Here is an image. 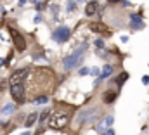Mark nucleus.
<instances>
[{
    "instance_id": "nucleus-1",
    "label": "nucleus",
    "mask_w": 149,
    "mask_h": 135,
    "mask_svg": "<svg viewBox=\"0 0 149 135\" xmlns=\"http://www.w3.org/2000/svg\"><path fill=\"white\" fill-rule=\"evenodd\" d=\"M85 49H87V43H85V45H81L78 50H74L71 56H68V57H64V59H63V66H64L66 71H70V69H73V68H76L78 64H81V63H83Z\"/></svg>"
},
{
    "instance_id": "nucleus-2",
    "label": "nucleus",
    "mask_w": 149,
    "mask_h": 135,
    "mask_svg": "<svg viewBox=\"0 0 149 135\" xmlns=\"http://www.w3.org/2000/svg\"><path fill=\"white\" fill-rule=\"evenodd\" d=\"M68 121H70V116L66 113H56L49 120V127L50 128H56V130H61V128H64L68 125Z\"/></svg>"
},
{
    "instance_id": "nucleus-3",
    "label": "nucleus",
    "mask_w": 149,
    "mask_h": 135,
    "mask_svg": "<svg viewBox=\"0 0 149 135\" xmlns=\"http://www.w3.org/2000/svg\"><path fill=\"white\" fill-rule=\"evenodd\" d=\"M10 94H12L14 101L19 102V104H23L24 99H26V90H24V85H23V83H14V85H10Z\"/></svg>"
},
{
    "instance_id": "nucleus-4",
    "label": "nucleus",
    "mask_w": 149,
    "mask_h": 135,
    "mask_svg": "<svg viewBox=\"0 0 149 135\" xmlns=\"http://www.w3.org/2000/svg\"><path fill=\"white\" fill-rule=\"evenodd\" d=\"M10 36H12V42H14V47H16V50H19V52L26 50V40H24V36L19 33L17 30L10 28Z\"/></svg>"
},
{
    "instance_id": "nucleus-5",
    "label": "nucleus",
    "mask_w": 149,
    "mask_h": 135,
    "mask_svg": "<svg viewBox=\"0 0 149 135\" xmlns=\"http://www.w3.org/2000/svg\"><path fill=\"white\" fill-rule=\"evenodd\" d=\"M97 113H99L97 107H92L90 111H81L80 116H78V123H92V121L95 120Z\"/></svg>"
},
{
    "instance_id": "nucleus-6",
    "label": "nucleus",
    "mask_w": 149,
    "mask_h": 135,
    "mask_svg": "<svg viewBox=\"0 0 149 135\" xmlns=\"http://www.w3.org/2000/svg\"><path fill=\"white\" fill-rule=\"evenodd\" d=\"M28 74H30V68H21V69L14 71L12 76H10V85H14V83H23V80H24Z\"/></svg>"
},
{
    "instance_id": "nucleus-7",
    "label": "nucleus",
    "mask_w": 149,
    "mask_h": 135,
    "mask_svg": "<svg viewBox=\"0 0 149 135\" xmlns=\"http://www.w3.org/2000/svg\"><path fill=\"white\" fill-rule=\"evenodd\" d=\"M70 35H71V31H70V28L68 26H59L56 31H54V40L56 42H66L68 38H70Z\"/></svg>"
},
{
    "instance_id": "nucleus-8",
    "label": "nucleus",
    "mask_w": 149,
    "mask_h": 135,
    "mask_svg": "<svg viewBox=\"0 0 149 135\" xmlns=\"http://www.w3.org/2000/svg\"><path fill=\"white\" fill-rule=\"evenodd\" d=\"M130 21H132V28H134V30H141V28H144V21H142L141 16H137V14H130Z\"/></svg>"
},
{
    "instance_id": "nucleus-9",
    "label": "nucleus",
    "mask_w": 149,
    "mask_h": 135,
    "mask_svg": "<svg viewBox=\"0 0 149 135\" xmlns=\"http://www.w3.org/2000/svg\"><path fill=\"white\" fill-rule=\"evenodd\" d=\"M95 12H97V3H95V0H94V2L90 0V2L87 3V7H85V14H87V16H94Z\"/></svg>"
},
{
    "instance_id": "nucleus-10",
    "label": "nucleus",
    "mask_w": 149,
    "mask_h": 135,
    "mask_svg": "<svg viewBox=\"0 0 149 135\" xmlns=\"http://www.w3.org/2000/svg\"><path fill=\"white\" fill-rule=\"evenodd\" d=\"M111 73H113V66L106 64V66H104V69H102V73L99 74V78H97V81H95V83H99L101 80H106V78H108V76H109Z\"/></svg>"
},
{
    "instance_id": "nucleus-11",
    "label": "nucleus",
    "mask_w": 149,
    "mask_h": 135,
    "mask_svg": "<svg viewBox=\"0 0 149 135\" xmlns=\"http://www.w3.org/2000/svg\"><path fill=\"white\" fill-rule=\"evenodd\" d=\"M116 95H118V92H113V90H108L106 94H104V97H102V101L106 102V104H111L114 99H116Z\"/></svg>"
},
{
    "instance_id": "nucleus-12",
    "label": "nucleus",
    "mask_w": 149,
    "mask_h": 135,
    "mask_svg": "<svg viewBox=\"0 0 149 135\" xmlns=\"http://www.w3.org/2000/svg\"><path fill=\"white\" fill-rule=\"evenodd\" d=\"M92 31H95V33H102L104 30H106V26L102 24V23H90V26H88Z\"/></svg>"
},
{
    "instance_id": "nucleus-13",
    "label": "nucleus",
    "mask_w": 149,
    "mask_h": 135,
    "mask_svg": "<svg viewBox=\"0 0 149 135\" xmlns=\"http://www.w3.org/2000/svg\"><path fill=\"white\" fill-rule=\"evenodd\" d=\"M37 118H38L37 113H31V114H28V120L24 121V125H26V127H31V125H33V123L37 121Z\"/></svg>"
},
{
    "instance_id": "nucleus-14",
    "label": "nucleus",
    "mask_w": 149,
    "mask_h": 135,
    "mask_svg": "<svg viewBox=\"0 0 149 135\" xmlns=\"http://www.w3.org/2000/svg\"><path fill=\"white\" fill-rule=\"evenodd\" d=\"M14 111V104H5L3 107H2V114L5 116V114H10Z\"/></svg>"
},
{
    "instance_id": "nucleus-15",
    "label": "nucleus",
    "mask_w": 149,
    "mask_h": 135,
    "mask_svg": "<svg viewBox=\"0 0 149 135\" xmlns=\"http://www.w3.org/2000/svg\"><path fill=\"white\" fill-rule=\"evenodd\" d=\"M47 102H49V97L47 95H40V97H37L33 101V104H47Z\"/></svg>"
},
{
    "instance_id": "nucleus-16",
    "label": "nucleus",
    "mask_w": 149,
    "mask_h": 135,
    "mask_svg": "<svg viewBox=\"0 0 149 135\" xmlns=\"http://www.w3.org/2000/svg\"><path fill=\"white\" fill-rule=\"evenodd\" d=\"M127 78H128V73H121V74L118 76V85L121 87V85H123V83L127 81Z\"/></svg>"
},
{
    "instance_id": "nucleus-17",
    "label": "nucleus",
    "mask_w": 149,
    "mask_h": 135,
    "mask_svg": "<svg viewBox=\"0 0 149 135\" xmlns=\"http://www.w3.org/2000/svg\"><path fill=\"white\" fill-rule=\"evenodd\" d=\"M47 118H49V111H43V113L40 114V123H45Z\"/></svg>"
},
{
    "instance_id": "nucleus-18",
    "label": "nucleus",
    "mask_w": 149,
    "mask_h": 135,
    "mask_svg": "<svg viewBox=\"0 0 149 135\" xmlns=\"http://www.w3.org/2000/svg\"><path fill=\"white\" fill-rule=\"evenodd\" d=\"M74 9H76V2L74 0H70L68 2V10H74Z\"/></svg>"
},
{
    "instance_id": "nucleus-19",
    "label": "nucleus",
    "mask_w": 149,
    "mask_h": 135,
    "mask_svg": "<svg viewBox=\"0 0 149 135\" xmlns=\"http://www.w3.org/2000/svg\"><path fill=\"white\" fill-rule=\"evenodd\" d=\"M95 47H97V49H102V47H104V42H102L101 38H99V40H95Z\"/></svg>"
},
{
    "instance_id": "nucleus-20",
    "label": "nucleus",
    "mask_w": 149,
    "mask_h": 135,
    "mask_svg": "<svg viewBox=\"0 0 149 135\" xmlns=\"http://www.w3.org/2000/svg\"><path fill=\"white\" fill-rule=\"evenodd\" d=\"M90 71H88V68H81L80 69V76H85V74H88Z\"/></svg>"
},
{
    "instance_id": "nucleus-21",
    "label": "nucleus",
    "mask_w": 149,
    "mask_h": 135,
    "mask_svg": "<svg viewBox=\"0 0 149 135\" xmlns=\"http://www.w3.org/2000/svg\"><path fill=\"white\" fill-rule=\"evenodd\" d=\"M113 121H114V118H113V116H108V118H106V125H108V127H111Z\"/></svg>"
},
{
    "instance_id": "nucleus-22",
    "label": "nucleus",
    "mask_w": 149,
    "mask_h": 135,
    "mask_svg": "<svg viewBox=\"0 0 149 135\" xmlns=\"http://www.w3.org/2000/svg\"><path fill=\"white\" fill-rule=\"evenodd\" d=\"M90 73H92V74H99V69H97V68H92Z\"/></svg>"
},
{
    "instance_id": "nucleus-23",
    "label": "nucleus",
    "mask_w": 149,
    "mask_h": 135,
    "mask_svg": "<svg viewBox=\"0 0 149 135\" xmlns=\"http://www.w3.org/2000/svg\"><path fill=\"white\" fill-rule=\"evenodd\" d=\"M142 83H146V85H148V83H149V76H144V78H142Z\"/></svg>"
},
{
    "instance_id": "nucleus-24",
    "label": "nucleus",
    "mask_w": 149,
    "mask_h": 135,
    "mask_svg": "<svg viewBox=\"0 0 149 135\" xmlns=\"http://www.w3.org/2000/svg\"><path fill=\"white\" fill-rule=\"evenodd\" d=\"M37 10H43V5L42 3H37Z\"/></svg>"
},
{
    "instance_id": "nucleus-25",
    "label": "nucleus",
    "mask_w": 149,
    "mask_h": 135,
    "mask_svg": "<svg viewBox=\"0 0 149 135\" xmlns=\"http://www.w3.org/2000/svg\"><path fill=\"white\" fill-rule=\"evenodd\" d=\"M106 135H114V130H108V132H106Z\"/></svg>"
},
{
    "instance_id": "nucleus-26",
    "label": "nucleus",
    "mask_w": 149,
    "mask_h": 135,
    "mask_svg": "<svg viewBox=\"0 0 149 135\" xmlns=\"http://www.w3.org/2000/svg\"><path fill=\"white\" fill-rule=\"evenodd\" d=\"M24 2H26V0H19V5H23V3H24Z\"/></svg>"
},
{
    "instance_id": "nucleus-27",
    "label": "nucleus",
    "mask_w": 149,
    "mask_h": 135,
    "mask_svg": "<svg viewBox=\"0 0 149 135\" xmlns=\"http://www.w3.org/2000/svg\"><path fill=\"white\" fill-rule=\"evenodd\" d=\"M3 63H5V61H3V59H0V66H3Z\"/></svg>"
},
{
    "instance_id": "nucleus-28",
    "label": "nucleus",
    "mask_w": 149,
    "mask_h": 135,
    "mask_svg": "<svg viewBox=\"0 0 149 135\" xmlns=\"http://www.w3.org/2000/svg\"><path fill=\"white\" fill-rule=\"evenodd\" d=\"M109 2H111V3H113V2H118V0H109Z\"/></svg>"
},
{
    "instance_id": "nucleus-29",
    "label": "nucleus",
    "mask_w": 149,
    "mask_h": 135,
    "mask_svg": "<svg viewBox=\"0 0 149 135\" xmlns=\"http://www.w3.org/2000/svg\"><path fill=\"white\" fill-rule=\"evenodd\" d=\"M33 2H40V0H33Z\"/></svg>"
},
{
    "instance_id": "nucleus-30",
    "label": "nucleus",
    "mask_w": 149,
    "mask_h": 135,
    "mask_svg": "<svg viewBox=\"0 0 149 135\" xmlns=\"http://www.w3.org/2000/svg\"><path fill=\"white\" fill-rule=\"evenodd\" d=\"M92 2H94V0H92Z\"/></svg>"
}]
</instances>
